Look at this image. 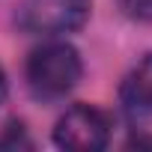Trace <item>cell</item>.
Here are the masks:
<instances>
[{"mask_svg": "<svg viewBox=\"0 0 152 152\" xmlns=\"http://www.w3.org/2000/svg\"><path fill=\"white\" fill-rule=\"evenodd\" d=\"M81 81V57L69 42H45L27 60V84L36 99H63Z\"/></svg>", "mask_w": 152, "mask_h": 152, "instance_id": "1", "label": "cell"}, {"mask_svg": "<svg viewBox=\"0 0 152 152\" xmlns=\"http://www.w3.org/2000/svg\"><path fill=\"white\" fill-rule=\"evenodd\" d=\"M6 99V75H3V69H0V102Z\"/></svg>", "mask_w": 152, "mask_h": 152, "instance_id": "7", "label": "cell"}, {"mask_svg": "<svg viewBox=\"0 0 152 152\" xmlns=\"http://www.w3.org/2000/svg\"><path fill=\"white\" fill-rule=\"evenodd\" d=\"M90 15V0H24L21 24L30 33H72Z\"/></svg>", "mask_w": 152, "mask_h": 152, "instance_id": "3", "label": "cell"}, {"mask_svg": "<svg viewBox=\"0 0 152 152\" xmlns=\"http://www.w3.org/2000/svg\"><path fill=\"white\" fill-rule=\"evenodd\" d=\"M128 146H137V149L152 146V137H140V134H137V137H131V140H128Z\"/></svg>", "mask_w": 152, "mask_h": 152, "instance_id": "6", "label": "cell"}, {"mask_svg": "<svg viewBox=\"0 0 152 152\" xmlns=\"http://www.w3.org/2000/svg\"><path fill=\"white\" fill-rule=\"evenodd\" d=\"M119 6L137 21H152V0H119Z\"/></svg>", "mask_w": 152, "mask_h": 152, "instance_id": "5", "label": "cell"}, {"mask_svg": "<svg viewBox=\"0 0 152 152\" xmlns=\"http://www.w3.org/2000/svg\"><path fill=\"white\" fill-rule=\"evenodd\" d=\"M122 107L131 119H146L152 116V54L143 57L119 87Z\"/></svg>", "mask_w": 152, "mask_h": 152, "instance_id": "4", "label": "cell"}, {"mask_svg": "<svg viewBox=\"0 0 152 152\" xmlns=\"http://www.w3.org/2000/svg\"><path fill=\"white\" fill-rule=\"evenodd\" d=\"M107 137H110L107 116L90 104L69 107L54 128V143L69 152H99L107 146Z\"/></svg>", "mask_w": 152, "mask_h": 152, "instance_id": "2", "label": "cell"}]
</instances>
